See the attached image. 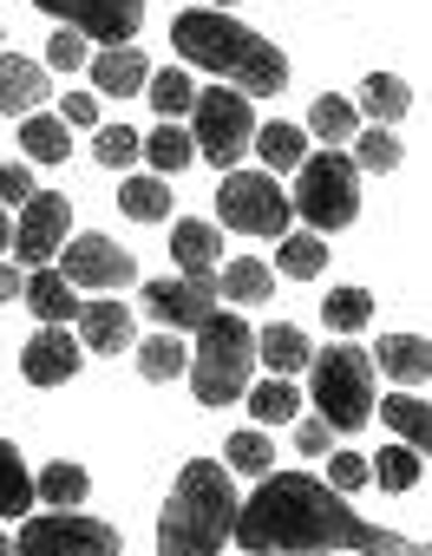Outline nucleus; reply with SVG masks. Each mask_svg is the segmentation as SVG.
I'll return each mask as SVG.
<instances>
[{
    "label": "nucleus",
    "instance_id": "f257e3e1",
    "mask_svg": "<svg viewBox=\"0 0 432 556\" xmlns=\"http://www.w3.org/2000/svg\"><path fill=\"white\" fill-rule=\"evenodd\" d=\"M237 549H250V556H328V549H354V556H425V543L367 523L328 478H308V471H269L243 497Z\"/></svg>",
    "mask_w": 432,
    "mask_h": 556
},
{
    "label": "nucleus",
    "instance_id": "f03ea898",
    "mask_svg": "<svg viewBox=\"0 0 432 556\" xmlns=\"http://www.w3.org/2000/svg\"><path fill=\"white\" fill-rule=\"evenodd\" d=\"M170 47H177L183 66L224 79V86H237L250 99H276L289 86V53L276 40H263L256 27L230 21L224 8H190V14H177L170 21Z\"/></svg>",
    "mask_w": 432,
    "mask_h": 556
},
{
    "label": "nucleus",
    "instance_id": "7ed1b4c3",
    "mask_svg": "<svg viewBox=\"0 0 432 556\" xmlns=\"http://www.w3.org/2000/svg\"><path fill=\"white\" fill-rule=\"evenodd\" d=\"M237 517L243 497L230 484V465L190 458L157 510V556H224V543H237Z\"/></svg>",
    "mask_w": 432,
    "mask_h": 556
},
{
    "label": "nucleus",
    "instance_id": "20e7f679",
    "mask_svg": "<svg viewBox=\"0 0 432 556\" xmlns=\"http://www.w3.org/2000/svg\"><path fill=\"white\" fill-rule=\"evenodd\" d=\"M256 328L216 308L203 328H196V348H190V393L203 406H230V400H250V374H256Z\"/></svg>",
    "mask_w": 432,
    "mask_h": 556
},
{
    "label": "nucleus",
    "instance_id": "39448f33",
    "mask_svg": "<svg viewBox=\"0 0 432 556\" xmlns=\"http://www.w3.org/2000/svg\"><path fill=\"white\" fill-rule=\"evenodd\" d=\"M308 400H315V413L334 432H360L373 419V406H380V393H373V354L354 348V341L321 348L315 367H308Z\"/></svg>",
    "mask_w": 432,
    "mask_h": 556
},
{
    "label": "nucleus",
    "instance_id": "423d86ee",
    "mask_svg": "<svg viewBox=\"0 0 432 556\" xmlns=\"http://www.w3.org/2000/svg\"><path fill=\"white\" fill-rule=\"evenodd\" d=\"M295 216L315 236H334L360 216V164L347 151H308V164L295 170Z\"/></svg>",
    "mask_w": 432,
    "mask_h": 556
},
{
    "label": "nucleus",
    "instance_id": "0eeeda50",
    "mask_svg": "<svg viewBox=\"0 0 432 556\" xmlns=\"http://www.w3.org/2000/svg\"><path fill=\"white\" fill-rule=\"evenodd\" d=\"M256 105H250V92H237V86H203L196 92V112H190V138H196V157H209L216 170H230V164H243V151L256 144Z\"/></svg>",
    "mask_w": 432,
    "mask_h": 556
},
{
    "label": "nucleus",
    "instance_id": "6e6552de",
    "mask_svg": "<svg viewBox=\"0 0 432 556\" xmlns=\"http://www.w3.org/2000/svg\"><path fill=\"white\" fill-rule=\"evenodd\" d=\"M216 216H224V229L237 236H289L295 223V197L276 184V170H224V184H216Z\"/></svg>",
    "mask_w": 432,
    "mask_h": 556
},
{
    "label": "nucleus",
    "instance_id": "1a4fd4ad",
    "mask_svg": "<svg viewBox=\"0 0 432 556\" xmlns=\"http://www.w3.org/2000/svg\"><path fill=\"white\" fill-rule=\"evenodd\" d=\"M118 530L86 517V510H47V517H21L14 530V556H118Z\"/></svg>",
    "mask_w": 432,
    "mask_h": 556
},
{
    "label": "nucleus",
    "instance_id": "9d476101",
    "mask_svg": "<svg viewBox=\"0 0 432 556\" xmlns=\"http://www.w3.org/2000/svg\"><path fill=\"white\" fill-rule=\"evenodd\" d=\"M216 302H224V282L216 275H164V282H144V315L157 321V328H170V334H196L209 315H216Z\"/></svg>",
    "mask_w": 432,
    "mask_h": 556
},
{
    "label": "nucleus",
    "instance_id": "9b49d317",
    "mask_svg": "<svg viewBox=\"0 0 432 556\" xmlns=\"http://www.w3.org/2000/svg\"><path fill=\"white\" fill-rule=\"evenodd\" d=\"M60 275H66L73 289L118 295V289L138 282V262H131V249H118L112 236H73V242L60 249Z\"/></svg>",
    "mask_w": 432,
    "mask_h": 556
},
{
    "label": "nucleus",
    "instance_id": "f8f14e48",
    "mask_svg": "<svg viewBox=\"0 0 432 556\" xmlns=\"http://www.w3.org/2000/svg\"><path fill=\"white\" fill-rule=\"evenodd\" d=\"M66 229H73V203H66V190H40V197L21 203V216H14V262H21V268H47V262H60Z\"/></svg>",
    "mask_w": 432,
    "mask_h": 556
},
{
    "label": "nucleus",
    "instance_id": "ddd939ff",
    "mask_svg": "<svg viewBox=\"0 0 432 556\" xmlns=\"http://www.w3.org/2000/svg\"><path fill=\"white\" fill-rule=\"evenodd\" d=\"M40 14H53L60 27H79L99 47H131L144 27V0H34Z\"/></svg>",
    "mask_w": 432,
    "mask_h": 556
},
{
    "label": "nucleus",
    "instance_id": "4468645a",
    "mask_svg": "<svg viewBox=\"0 0 432 556\" xmlns=\"http://www.w3.org/2000/svg\"><path fill=\"white\" fill-rule=\"evenodd\" d=\"M79 361H86V341L66 334V328H40V334L21 348V374H27V387H66V380L79 374Z\"/></svg>",
    "mask_w": 432,
    "mask_h": 556
},
{
    "label": "nucleus",
    "instance_id": "2eb2a0df",
    "mask_svg": "<svg viewBox=\"0 0 432 556\" xmlns=\"http://www.w3.org/2000/svg\"><path fill=\"white\" fill-rule=\"evenodd\" d=\"M73 328H79V341H86L92 354H125V348H138V321H131V308H125L118 295H92Z\"/></svg>",
    "mask_w": 432,
    "mask_h": 556
},
{
    "label": "nucleus",
    "instance_id": "dca6fc26",
    "mask_svg": "<svg viewBox=\"0 0 432 556\" xmlns=\"http://www.w3.org/2000/svg\"><path fill=\"white\" fill-rule=\"evenodd\" d=\"M53 99V66H40V60H21V53H0V112H21V118H34L40 105Z\"/></svg>",
    "mask_w": 432,
    "mask_h": 556
},
{
    "label": "nucleus",
    "instance_id": "f3484780",
    "mask_svg": "<svg viewBox=\"0 0 432 556\" xmlns=\"http://www.w3.org/2000/svg\"><path fill=\"white\" fill-rule=\"evenodd\" d=\"M86 73H92V86H99L105 99H131V92L151 86V60H144L138 47H99Z\"/></svg>",
    "mask_w": 432,
    "mask_h": 556
},
{
    "label": "nucleus",
    "instance_id": "a211bd4d",
    "mask_svg": "<svg viewBox=\"0 0 432 556\" xmlns=\"http://www.w3.org/2000/svg\"><path fill=\"white\" fill-rule=\"evenodd\" d=\"M170 262H177L183 275H216V262H224V229L203 223V216L170 223Z\"/></svg>",
    "mask_w": 432,
    "mask_h": 556
},
{
    "label": "nucleus",
    "instance_id": "6ab92c4d",
    "mask_svg": "<svg viewBox=\"0 0 432 556\" xmlns=\"http://www.w3.org/2000/svg\"><path fill=\"white\" fill-rule=\"evenodd\" d=\"M21 302L40 315V328H66V321H79V308H86V302H79V289L66 282L60 268H34V275H27V295H21Z\"/></svg>",
    "mask_w": 432,
    "mask_h": 556
},
{
    "label": "nucleus",
    "instance_id": "aec40b11",
    "mask_svg": "<svg viewBox=\"0 0 432 556\" xmlns=\"http://www.w3.org/2000/svg\"><path fill=\"white\" fill-rule=\"evenodd\" d=\"M373 367L393 387H419V380H432V341H419V334H380Z\"/></svg>",
    "mask_w": 432,
    "mask_h": 556
},
{
    "label": "nucleus",
    "instance_id": "412c9836",
    "mask_svg": "<svg viewBox=\"0 0 432 556\" xmlns=\"http://www.w3.org/2000/svg\"><path fill=\"white\" fill-rule=\"evenodd\" d=\"M256 354H263V367H269V374H282V380L315 367V341H308L295 321H269V328L256 334Z\"/></svg>",
    "mask_w": 432,
    "mask_h": 556
},
{
    "label": "nucleus",
    "instance_id": "4be33fe9",
    "mask_svg": "<svg viewBox=\"0 0 432 556\" xmlns=\"http://www.w3.org/2000/svg\"><path fill=\"white\" fill-rule=\"evenodd\" d=\"M360 105L354 99H341V92H321L315 105H308V138H321L328 151H341V144H354L360 138Z\"/></svg>",
    "mask_w": 432,
    "mask_h": 556
},
{
    "label": "nucleus",
    "instance_id": "5701e85b",
    "mask_svg": "<svg viewBox=\"0 0 432 556\" xmlns=\"http://www.w3.org/2000/svg\"><path fill=\"white\" fill-rule=\"evenodd\" d=\"M380 426H393L399 445H412L419 458H432V406L412 400V393H386L380 400Z\"/></svg>",
    "mask_w": 432,
    "mask_h": 556
},
{
    "label": "nucleus",
    "instance_id": "b1692460",
    "mask_svg": "<svg viewBox=\"0 0 432 556\" xmlns=\"http://www.w3.org/2000/svg\"><path fill=\"white\" fill-rule=\"evenodd\" d=\"M406 112H412V86H406L399 73H367V79H360V118L399 125Z\"/></svg>",
    "mask_w": 432,
    "mask_h": 556
},
{
    "label": "nucleus",
    "instance_id": "393cba45",
    "mask_svg": "<svg viewBox=\"0 0 432 556\" xmlns=\"http://www.w3.org/2000/svg\"><path fill=\"white\" fill-rule=\"evenodd\" d=\"M224 302H237V308H256V302H269L276 295V268L269 262H256V255H237V262H224Z\"/></svg>",
    "mask_w": 432,
    "mask_h": 556
},
{
    "label": "nucleus",
    "instance_id": "a878e982",
    "mask_svg": "<svg viewBox=\"0 0 432 556\" xmlns=\"http://www.w3.org/2000/svg\"><path fill=\"white\" fill-rule=\"evenodd\" d=\"M256 157L269 170H302L308 164V125H289V118H269L256 131Z\"/></svg>",
    "mask_w": 432,
    "mask_h": 556
},
{
    "label": "nucleus",
    "instance_id": "bb28decb",
    "mask_svg": "<svg viewBox=\"0 0 432 556\" xmlns=\"http://www.w3.org/2000/svg\"><path fill=\"white\" fill-rule=\"evenodd\" d=\"M250 419H256V426H295V419H302V387L282 380V374L256 380V387H250Z\"/></svg>",
    "mask_w": 432,
    "mask_h": 556
},
{
    "label": "nucleus",
    "instance_id": "cd10ccee",
    "mask_svg": "<svg viewBox=\"0 0 432 556\" xmlns=\"http://www.w3.org/2000/svg\"><path fill=\"white\" fill-rule=\"evenodd\" d=\"M34 497H40V478L27 471L21 445L0 439V517H27V510H34Z\"/></svg>",
    "mask_w": 432,
    "mask_h": 556
},
{
    "label": "nucleus",
    "instance_id": "c85d7f7f",
    "mask_svg": "<svg viewBox=\"0 0 432 556\" xmlns=\"http://www.w3.org/2000/svg\"><path fill=\"white\" fill-rule=\"evenodd\" d=\"M144 92H151V112H157L164 125H177V118H190V112H196V92H203V86H196L183 66H164V73H151V86H144Z\"/></svg>",
    "mask_w": 432,
    "mask_h": 556
},
{
    "label": "nucleus",
    "instance_id": "c756f323",
    "mask_svg": "<svg viewBox=\"0 0 432 556\" xmlns=\"http://www.w3.org/2000/svg\"><path fill=\"white\" fill-rule=\"evenodd\" d=\"M21 151H27L34 164H66V157H73V131H66V118H53V112L21 118Z\"/></svg>",
    "mask_w": 432,
    "mask_h": 556
},
{
    "label": "nucleus",
    "instance_id": "7c9ffc66",
    "mask_svg": "<svg viewBox=\"0 0 432 556\" xmlns=\"http://www.w3.org/2000/svg\"><path fill=\"white\" fill-rule=\"evenodd\" d=\"M118 210H125L131 223H164V216H170V177H157V170L125 177V184H118Z\"/></svg>",
    "mask_w": 432,
    "mask_h": 556
},
{
    "label": "nucleus",
    "instance_id": "2f4dec72",
    "mask_svg": "<svg viewBox=\"0 0 432 556\" xmlns=\"http://www.w3.org/2000/svg\"><path fill=\"white\" fill-rule=\"evenodd\" d=\"M276 268L289 275V282H315V275L328 268V236H315V229L295 236V229H289V236L276 242Z\"/></svg>",
    "mask_w": 432,
    "mask_h": 556
},
{
    "label": "nucleus",
    "instance_id": "473e14b6",
    "mask_svg": "<svg viewBox=\"0 0 432 556\" xmlns=\"http://www.w3.org/2000/svg\"><path fill=\"white\" fill-rule=\"evenodd\" d=\"M138 374L164 387V380H177V374H190V348H183V341H177L170 328H157L151 341H138Z\"/></svg>",
    "mask_w": 432,
    "mask_h": 556
},
{
    "label": "nucleus",
    "instance_id": "72a5a7b5",
    "mask_svg": "<svg viewBox=\"0 0 432 556\" xmlns=\"http://www.w3.org/2000/svg\"><path fill=\"white\" fill-rule=\"evenodd\" d=\"M190 157H196V138H190L183 125H157V131H144V164H151L157 177H177Z\"/></svg>",
    "mask_w": 432,
    "mask_h": 556
},
{
    "label": "nucleus",
    "instance_id": "f704fd0d",
    "mask_svg": "<svg viewBox=\"0 0 432 556\" xmlns=\"http://www.w3.org/2000/svg\"><path fill=\"white\" fill-rule=\"evenodd\" d=\"M224 465H230V471H243V478H269V471H276V445H269V432H263V426L230 432Z\"/></svg>",
    "mask_w": 432,
    "mask_h": 556
},
{
    "label": "nucleus",
    "instance_id": "c9c22d12",
    "mask_svg": "<svg viewBox=\"0 0 432 556\" xmlns=\"http://www.w3.org/2000/svg\"><path fill=\"white\" fill-rule=\"evenodd\" d=\"M86 491H92L86 465H66V458H53V465L40 471V497H47L53 510H79V504H86Z\"/></svg>",
    "mask_w": 432,
    "mask_h": 556
},
{
    "label": "nucleus",
    "instance_id": "e433bc0d",
    "mask_svg": "<svg viewBox=\"0 0 432 556\" xmlns=\"http://www.w3.org/2000/svg\"><path fill=\"white\" fill-rule=\"evenodd\" d=\"M321 321H328L334 334H360V328L373 321V295H367V289H328Z\"/></svg>",
    "mask_w": 432,
    "mask_h": 556
},
{
    "label": "nucleus",
    "instance_id": "4c0bfd02",
    "mask_svg": "<svg viewBox=\"0 0 432 556\" xmlns=\"http://www.w3.org/2000/svg\"><path fill=\"white\" fill-rule=\"evenodd\" d=\"M92 157H99L105 170H131V164L144 157V138H138L131 125H99V138H92Z\"/></svg>",
    "mask_w": 432,
    "mask_h": 556
},
{
    "label": "nucleus",
    "instance_id": "58836bf2",
    "mask_svg": "<svg viewBox=\"0 0 432 556\" xmlns=\"http://www.w3.org/2000/svg\"><path fill=\"white\" fill-rule=\"evenodd\" d=\"M406 151H399V138H393V125H360V138H354V164L360 170H393Z\"/></svg>",
    "mask_w": 432,
    "mask_h": 556
},
{
    "label": "nucleus",
    "instance_id": "ea45409f",
    "mask_svg": "<svg viewBox=\"0 0 432 556\" xmlns=\"http://www.w3.org/2000/svg\"><path fill=\"white\" fill-rule=\"evenodd\" d=\"M373 484H380V491H412V484H419V452H412V445H380Z\"/></svg>",
    "mask_w": 432,
    "mask_h": 556
},
{
    "label": "nucleus",
    "instance_id": "a19ab883",
    "mask_svg": "<svg viewBox=\"0 0 432 556\" xmlns=\"http://www.w3.org/2000/svg\"><path fill=\"white\" fill-rule=\"evenodd\" d=\"M47 66H53V73H79V66H92V40H86L79 27H60V34L47 40Z\"/></svg>",
    "mask_w": 432,
    "mask_h": 556
},
{
    "label": "nucleus",
    "instance_id": "79ce46f5",
    "mask_svg": "<svg viewBox=\"0 0 432 556\" xmlns=\"http://www.w3.org/2000/svg\"><path fill=\"white\" fill-rule=\"evenodd\" d=\"M328 484H334L341 497H354L360 484H373V458H360V452H334V458H328Z\"/></svg>",
    "mask_w": 432,
    "mask_h": 556
},
{
    "label": "nucleus",
    "instance_id": "37998d69",
    "mask_svg": "<svg viewBox=\"0 0 432 556\" xmlns=\"http://www.w3.org/2000/svg\"><path fill=\"white\" fill-rule=\"evenodd\" d=\"M34 197H40V184H34L27 164H0V203H14V210H21V203H34Z\"/></svg>",
    "mask_w": 432,
    "mask_h": 556
},
{
    "label": "nucleus",
    "instance_id": "c03bdc74",
    "mask_svg": "<svg viewBox=\"0 0 432 556\" xmlns=\"http://www.w3.org/2000/svg\"><path fill=\"white\" fill-rule=\"evenodd\" d=\"M328 432H334V426H328L321 413L302 419V426H295V452H302V458H321V452H328Z\"/></svg>",
    "mask_w": 432,
    "mask_h": 556
},
{
    "label": "nucleus",
    "instance_id": "a18cd8bd",
    "mask_svg": "<svg viewBox=\"0 0 432 556\" xmlns=\"http://www.w3.org/2000/svg\"><path fill=\"white\" fill-rule=\"evenodd\" d=\"M60 118L92 131V125H99V92H66V112H60Z\"/></svg>",
    "mask_w": 432,
    "mask_h": 556
},
{
    "label": "nucleus",
    "instance_id": "49530a36",
    "mask_svg": "<svg viewBox=\"0 0 432 556\" xmlns=\"http://www.w3.org/2000/svg\"><path fill=\"white\" fill-rule=\"evenodd\" d=\"M27 275H34V268H14V262H0V302L27 295Z\"/></svg>",
    "mask_w": 432,
    "mask_h": 556
},
{
    "label": "nucleus",
    "instance_id": "de8ad7c7",
    "mask_svg": "<svg viewBox=\"0 0 432 556\" xmlns=\"http://www.w3.org/2000/svg\"><path fill=\"white\" fill-rule=\"evenodd\" d=\"M14 249V216H8V203H0V255Z\"/></svg>",
    "mask_w": 432,
    "mask_h": 556
},
{
    "label": "nucleus",
    "instance_id": "09e8293b",
    "mask_svg": "<svg viewBox=\"0 0 432 556\" xmlns=\"http://www.w3.org/2000/svg\"><path fill=\"white\" fill-rule=\"evenodd\" d=\"M0 556H14V536H8V530H0Z\"/></svg>",
    "mask_w": 432,
    "mask_h": 556
},
{
    "label": "nucleus",
    "instance_id": "8fccbe9b",
    "mask_svg": "<svg viewBox=\"0 0 432 556\" xmlns=\"http://www.w3.org/2000/svg\"><path fill=\"white\" fill-rule=\"evenodd\" d=\"M209 8H243V0H209Z\"/></svg>",
    "mask_w": 432,
    "mask_h": 556
},
{
    "label": "nucleus",
    "instance_id": "3c124183",
    "mask_svg": "<svg viewBox=\"0 0 432 556\" xmlns=\"http://www.w3.org/2000/svg\"><path fill=\"white\" fill-rule=\"evenodd\" d=\"M425 556H432V543H425Z\"/></svg>",
    "mask_w": 432,
    "mask_h": 556
}]
</instances>
